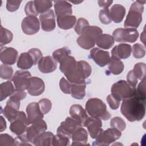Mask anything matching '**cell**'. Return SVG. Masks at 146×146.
I'll return each instance as SVG.
<instances>
[{
	"label": "cell",
	"mask_w": 146,
	"mask_h": 146,
	"mask_svg": "<svg viewBox=\"0 0 146 146\" xmlns=\"http://www.w3.org/2000/svg\"><path fill=\"white\" fill-rule=\"evenodd\" d=\"M145 100L146 98L139 96L135 92L132 96L123 100L121 113L129 121L141 120L145 113Z\"/></svg>",
	"instance_id": "1"
},
{
	"label": "cell",
	"mask_w": 146,
	"mask_h": 146,
	"mask_svg": "<svg viewBox=\"0 0 146 146\" xmlns=\"http://www.w3.org/2000/svg\"><path fill=\"white\" fill-rule=\"evenodd\" d=\"M92 72L91 67L87 62L80 60L76 62L64 75L71 83H84L86 79L88 78Z\"/></svg>",
	"instance_id": "2"
},
{
	"label": "cell",
	"mask_w": 146,
	"mask_h": 146,
	"mask_svg": "<svg viewBox=\"0 0 146 146\" xmlns=\"http://www.w3.org/2000/svg\"><path fill=\"white\" fill-rule=\"evenodd\" d=\"M103 34L101 28L96 26H89L78 38L76 42L82 48L89 50L94 47L98 37Z\"/></svg>",
	"instance_id": "3"
},
{
	"label": "cell",
	"mask_w": 146,
	"mask_h": 146,
	"mask_svg": "<svg viewBox=\"0 0 146 146\" xmlns=\"http://www.w3.org/2000/svg\"><path fill=\"white\" fill-rule=\"evenodd\" d=\"M86 110L92 117L99 118L103 120H108L111 113L107 110L106 104L99 98H90L86 103Z\"/></svg>",
	"instance_id": "4"
},
{
	"label": "cell",
	"mask_w": 146,
	"mask_h": 146,
	"mask_svg": "<svg viewBox=\"0 0 146 146\" xmlns=\"http://www.w3.org/2000/svg\"><path fill=\"white\" fill-rule=\"evenodd\" d=\"M145 1H135L130 6L128 15L124 21L125 28H134L139 27L142 21V14L144 11V4Z\"/></svg>",
	"instance_id": "5"
},
{
	"label": "cell",
	"mask_w": 146,
	"mask_h": 146,
	"mask_svg": "<svg viewBox=\"0 0 146 146\" xmlns=\"http://www.w3.org/2000/svg\"><path fill=\"white\" fill-rule=\"evenodd\" d=\"M136 88L131 87L127 82L120 80L112 84L111 89V94L120 100L132 96L135 93Z\"/></svg>",
	"instance_id": "6"
},
{
	"label": "cell",
	"mask_w": 146,
	"mask_h": 146,
	"mask_svg": "<svg viewBox=\"0 0 146 146\" xmlns=\"http://www.w3.org/2000/svg\"><path fill=\"white\" fill-rule=\"evenodd\" d=\"M121 136V131L116 129L111 128L106 131L102 129L92 143V145H109L119 139Z\"/></svg>",
	"instance_id": "7"
},
{
	"label": "cell",
	"mask_w": 146,
	"mask_h": 146,
	"mask_svg": "<svg viewBox=\"0 0 146 146\" xmlns=\"http://www.w3.org/2000/svg\"><path fill=\"white\" fill-rule=\"evenodd\" d=\"M114 40L117 42H135L139 37V32L134 28H118L112 33Z\"/></svg>",
	"instance_id": "8"
},
{
	"label": "cell",
	"mask_w": 146,
	"mask_h": 146,
	"mask_svg": "<svg viewBox=\"0 0 146 146\" xmlns=\"http://www.w3.org/2000/svg\"><path fill=\"white\" fill-rule=\"evenodd\" d=\"M47 125L44 120L40 119L28 127L25 132L28 141L33 144L35 139L41 133L46 131Z\"/></svg>",
	"instance_id": "9"
},
{
	"label": "cell",
	"mask_w": 146,
	"mask_h": 146,
	"mask_svg": "<svg viewBox=\"0 0 146 146\" xmlns=\"http://www.w3.org/2000/svg\"><path fill=\"white\" fill-rule=\"evenodd\" d=\"M81 127L82 125L79 121L71 117H67L64 121L61 122L56 133L64 134L71 138L72 133Z\"/></svg>",
	"instance_id": "10"
},
{
	"label": "cell",
	"mask_w": 146,
	"mask_h": 146,
	"mask_svg": "<svg viewBox=\"0 0 146 146\" xmlns=\"http://www.w3.org/2000/svg\"><path fill=\"white\" fill-rule=\"evenodd\" d=\"M31 77V75L28 71H17L11 78V80L14 83L15 90L23 91L27 90Z\"/></svg>",
	"instance_id": "11"
},
{
	"label": "cell",
	"mask_w": 146,
	"mask_h": 146,
	"mask_svg": "<svg viewBox=\"0 0 146 146\" xmlns=\"http://www.w3.org/2000/svg\"><path fill=\"white\" fill-rule=\"evenodd\" d=\"M28 125L25 113L23 111H19L15 120L11 122L10 129L15 135H19L26 132Z\"/></svg>",
	"instance_id": "12"
},
{
	"label": "cell",
	"mask_w": 146,
	"mask_h": 146,
	"mask_svg": "<svg viewBox=\"0 0 146 146\" xmlns=\"http://www.w3.org/2000/svg\"><path fill=\"white\" fill-rule=\"evenodd\" d=\"M21 27L25 34L34 35L39 31L40 23L36 17L27 16L22 20Z\"/></svg>",
	"instance_id": "13"
},
{
	"label": "cell",
	"mask_w": 146,
	"mask_h": 146,
	"mask_svg": "<svg viewBox=\"0 0 146 146\" xmlns=\"http://www.w3.org/2000/svg\"><path fill=\"white\" fill-rule=\"evenodd\" d=\"M39 21L41 23L42 29L44 31H51L55 29V16L52 10H49L40 14Z\"/></svg>",
	"instance_id": "14"
},
{
	"label": "cell",
	"mask_w": 146,
	"mask_h": 146,
	"mask_svg": "<svg viewBox=\"0 0 146 146\" xmlns=\"http://www.w3.org/2000/svg\"><path fill=\"white\" fill-rule=\"evenodd\" d=\"M90 57L100 67H104L108 64L110 60V53L98 47L91 50Z\"/></svg>",
	"instance_id": "15"
},
{
	"label": "cell",
	"mask_w": 146,
	"mask_h": 146,
	"mask_svg": "<svg viewBox=\"0 0 146 146\" xmlns=\"http://www.w3.org/2000/svg\"><path fill=\"white\" fill-rule=\"evenodd\" d=\"M26 111L27 115V120L29 125L31 124L40 119H42L44 117V114L41 111L38 102H32L29 103L26 107Z\"/></svg>",
	"instance_id": "16"
},
{
	"label": "cell",
	"mask_w": 146,
	"mask_h": 146,
	"mask_svg": "<svg viewBox=\"0 0 146 146\" xmlns=\"http://www.w3.org/2000/svg\"><path fill=\"white\" fill-rule=\"evenodd\" d=\"M83 127H87L89 135L92 139H96L103 129L101 119L92 116L87 118Z\"/></svg>",
	"instance_id": "17"
},
{
	"label": "cell",
	"mask_w": 146,
	"mask_h": 146,
	"mask_svg": "<svg viewBox=\"0 0 146 146\" xmlns=\"http://www.w3.org/2000/svg\"><path fill=\"white\" fill-rule=\"evenodd\" d=\"M45 84L43 80L36 76L31 77L27 88L28 93L32 96H39L44 91Z\"/></svg>",
	"instance_id": "18"
},
{
	"label": "cell",
	"mask_w": 146,
	"mask_h": 146,
	"mask_svg": "<svg viewBox=\"0 0 146 146\" xmlns=\"http://www.w3.org/2000/svg\"><path fill=\"white\" fill-rule=\"evenodd\" d=\"M18 51L13 47H1L0 59L3 64L13 65L17 60Z\"/></svg>",
	"instance_id": "19"
},
{
	"label": "cell",
	"mask_w": 146,
	"mask_h": 146,
	"mask_svg": "<svg viewBox=\"0 0 146 146\" xmlns=\"http://www.w3.org/2000/svg\"><path fill=\"white\" fill-rule=\"evenodd\" d=\"M39 70L43 74L54 71L57 68V62L51 56H43L38 63Z\"/></svg>",
	"instance_id": "20"
},
{
	"label": "cell",
	"mask_w": 146,
	"mask_h": 146,
	"mask_svg": "<svg viewBox=\"0 0 146 146\" xmlns=\"http://www.w3.org/2000/svg\"><path fill=\"white\" fill-rule=\"evenodd\" d=\"M69 112L71 117L79 121L83 127L86 120L88 117L86 110L79 104H73L71 106Z\"/></svg>",
	"instance_id": "21"
},
{
	"label": "cell",
	"mask_w": 146,
	"mask_h": 146,
	"mask_svg": "<svg viewBox=\"0 0 146 146\" xmlns=\"http://www.w3.org/2000/svg\"><path fill=\"white\" fill-rule=\"evenodd\" d=\"M54 9L56 17L72 15V5L66 1H55Z\"/></svg>",
	"instance_id": "22"
},
{
	"label": "cell",
	"mask_w": 146,
	"mask_h": 146,
	"mask_svg": "<svg viewBox=\"0 0 146 146\" xmlns=\"http://www.w3.org/2000/svg\"><path fill=\"white\" fill-rule=\"evenodd\" d=\"M131 51L132 47L130 44L121 43L112 48L111 54L119 59H127L130 56Z\"/></svg>",
	"instance_id": "23"
},
{
	"label": "cell",
	"mask_w": 146,
	"mask_h": 146,
	"mask_svg": "<svg viewBox=\"0 0 146 146\" xmlns=\"http://www.w3.org/2000/svg\"><path fill=\"white\" fill-rule=\"evenodd\" d=\"M71 138L72 140L71 145H86L88 140V132L81 127L72 133Z\"/></svg>",
	"instance_id": "24"
},
{
	"label": "cell",
	"mask_w": 146,
	"mask_h": 146,
	"mask_svg": "<svg viewBox=\"0 0 146 146\" xmlns=\"http://www.w3.org/2000/svg\"><path fill=\"white\" fill-rule=\"evenodd\" d=\"M125 7L120 4L113 5L110 10V15L111 20L116 23H120L125 15Z\"/></svg>",
	"instance_id": "25"
},
{
	"label": "cell",
	"mask_w": 146,
	"mask_h": 146,
	"mask_svg": "<svg viewBox=\"0 0 146 146\" xmlns=\"http://www.w3.org/2000/svg\"><path fill=\"white\" fill-rule=\"evenodd\" d=\"M58 26L63 30H68L73 27L76 22V18L72 15L56 17Z\"/></svg>",
	"instance_id": "26"
},
{
	"label": "cell",
	"mask_w": 146,
	"mask_h": 146,
	"mask_svg": "<svg viewBox=\"0 0 146 146\" xmlns=\"http://www.w3.org/2000/svg\"><path fill=\"white\" fill-rule=\"evenodd\" d=\"M54 135L50 131L43 132L39 134L34 140L33 144L36 146L52 145V139Z\"/></svg>",
	"instance_id": "27"
},
{
	"label": "cell",
	"mask_w": 146,
	"mask_h": 146,
	"mask_svg": "<svg viewBox=\"0 0 146 146\" xmlns=\"http://www.w3.org/2000/svg\"><path fill=\"white\" fill-rule=\"evenodd\" d=\"M108 64V70L113 75H119L124 70V65L123 63L119 58L115 56L112 55Z\"/></svg>",
	"instance_id": "28"
},
{
	"label": "cell",
	"mask_w": 146,
	"mask_h": 146,
	"mask_svg": "<svg viewBox=\"0 0 146 146\" xmlns=\"http://www.w3.org/2000/svg\"><path fill=\"white\" fill-rule=\"evenodd\" d=\"M33 65H34L33 59L28 52H23L20 54L17 64L19 68H21L22 70H28Z\"/></svg>",
	"instance_id": "29"
},
{
	"label": "cell",
	"mask_w": 146,
	"mask_h": 146,
	"mask_svg": "<svg viewBox=\"0 0 146 146\" xmlns=\"http://www.w3.org/2000/svg\"><path fill=\"white\" fill-rule=\"evenodd\" d=\"M114 39L112 36L107 34H102L97 39L96 45L103 49L108 50L114 44Z\"/></svg>",
	"instance_id": "30"
},
{
	"label": "cell",
	"mask_w": 146,
	"mask_h": 146,
	"mask_svg": "<svg viewBox=\"0 0 146 146\" xmlns=\"http://www.w3.org/2000/svg\"><path fill=\"white\" fill-rule=\"evenodd\" d=\"M86 84L84 83H71V94L72 98L82 99L86 95Z\"/></svg>",
	"instance_id": "31"
},
{
	"label": "cell",
	"mask_w": 146,
	"mask_h": 146,
	"mask_svg": "<svg viewBox=\"0 0 146 146\" xmlns=\"http://www.w3.org/2000/svg\"><path fill=\"white\" fill-rule=\"evenodd\" d=\"M15 91V89L10 81L1 83L0 85V101L2 102L8 96H10Z\"/></svg>",
	"instance_id": "32"
},
{
	"label": "cell",
	"mask_w": 146,
	"mask_h": 146,
	"mask_svg": "<svg viewBox=\"0 0 146 146\" xmlns=\"http://www.w3.org/2000/svg\"><path fill=\"white\" fill-rule=\"evenodd\" d=\"M76 62L77 61L75 60L74 57L71 55H68L59 63H60L59 69L62 72L65 74L74 66L75 65Z\"/></svg>",
	"instance_id": "33"
},
{
	"label": "cell",
	"mask_w": 146,
	"mask_h": 146,
	"mask_svg": "<svg viewBox=\"0 0 146 146\" xmlns=\"http://www.w3.org/2000/svg\"><path fill=\"white\" fill-rule=\"evenodd\" d=\"M35 10L37 13L42 14L48 10L52 6V1L48 0L34 1Z\"/></svg>",
	"instance_id": "34"
},
{
	"label": "cell",
	"mask_w": 146,
	"mask_h": 146,
	"mask_svg": "<svg viewBox=\"0 0 146 146\" xmlns=\"http://www.w3.org/2000/svg\"><path fill=\"white\" fill-rule=\"evenodd\" d=\"M13 38V34L11 31L3 27L1 25L0 29V46L2 47L3 46L10 43Z\"/></svg>",
	"instance_id": "35"
},
{
	"label": "cell",
	"mask_w": 146,
	"mask_h": 146,
	"mask_svg": "<svg viewBox=\"0 0 146 146\" xmlns=\"http://www.w3.org/2000/svg\"><path fill=\"white\" fill-rule=\"evenodd\" d=\"M1 111L3 112V114L7 118L8 121L11 123L14 120L17 116L19 112V110L11 106L6 104V106L4 107L3 110H1Z\"/></svg>",
	"instance_id": "36"
},
{
	"label": "cell",
	"mask_w": 146,
	"mask_h": 146,
	"mask_svg": "<svg viewBox=\"0 0 146 146\" xmlns=\"http://www.w3.org/2000/svg\"><path fill=\"white\" fill-rule=\"evenodd\" d=\"M70 137L62 133H56L52 139V145L53 146H67L70 145Z\"/></svg>",
	"instance_id": "37"
},
{
	"label": "cell",
	"mask_w": 146,
	"mask_h": 146,
	"mask_svg": "<svg viewBox=\"0 0 146 146\" xmlns=\"http://www.w3.org/2000/svg\"><path fill=\"white\" fill-rule=\"evenodd\" d=\"M71 55V50L66 47H62L56 50L52 53L53 58L57 62L60 63L66 57Z\"/></svg>",
	"instance_id": "38"
},
{
	"label": "cell",
	"mask_w": 146,
	"mask_h": 146,
	"mask_svg": "<svg viewBox=\"0 0 146 146\" xmlns=\"http://www.w3.org/2000/svg\"><path fill=\"white\" fill-rule=\"evenodd\" d=\"M132 71L137 79L141 80L145 78V64L144 63H136L134 66Z\"/></svg>",
	"instance_id": "39"
},
{
	"label": "cell",
	"mask_w": 146,
	"mask_h": 146,
	"mask_svg": "<svg viewBox=\"0 0 146 146\" xmlns=\"http://www.w3.org/2000/svg\"><path fill=\"white\" fill-rule=\"evenodd\" d=\"M110 125L111 128L116 129L121 132L123 131L126 127V124L124 120L121 117L118 116L111 119L110 121Z\"/></svg>",
	"instance_id": "40"
},
{
	"label": "cell",
	"mask_w": 146,
	"mask_h": 146,
	"mask_svg": "<svg viewBox=\"0 0 146 146\" xmlns=\"http://www.w3.org/2000/svg\"><path fill=\"white\" fill-rule=\"evenodd\" d=\"M13 70L9 65L1 64L0 66V76L3 79H10L13 77Z\"/></svg>",
	"instance_id": "41"
},
{
	"label": "cell",
	"mask_w": 146,
	"mask_h": 146,
	"mask_svg": "<svg viewBox=\"0 0 146 146\" xmlns=\"http://www.w3.org/2000/svg\"><path fill=\"white\" fill-rule=\"evenodd\" d=\"M132 51L133 56L135 58H142L145 56V46L139 43H135L132 46Z\"/></svg>",
	"instance_id": "42"
},
{
	"label": "cell",
	"mask_w": 146,
	"mask_h": 146,
	"mask_svg": "<svg viewBox=\"0 0 146 146\" xmlns=\"http://www.w3.org/2000/svg\"><path fill=\"white\" fill-rule=\"evenodd\" d=\"M89 23L88 21L83 18H80L78 19L75 26V31L77 34L80 35L82 32L88 27Z\"/></svg>",
	"instance_id": "43"
},
{
	"label": "cell",
	"mask_w": 146,
	"mask_h": 146,
	"mask_svg": "<svg viewBox=\"0 0 146 146\" xmlns=\"http://www.w3.org/2000/svg\"><path fill=\"white\" fill-rule=\"evenodd\" d=\"M15 144V139L7 133L0 135V146H13Z\"/></svg>",
	"instance_id": "44"
},
{
	"label": "cell",
	"mask_w": 146,
	"mask_h": 146,
	"mask_svg": "<svg viewBox=\"0 0 146 146\" xmlns=\"http://www.w3.org/2000/svg\"><path fill=\"white\" fill-rule=\"evenodd\" d=\"M99 18L100 22L104 25H108L111 23L112 20L110 17L108 8L103 9L99 11Z\"/></svg>",
	"instance_id": "45"
},
{
	"label": "cell",
	"mask_w": 146,
	"mask_h": 146,
	"mask_svg": "<svg viewBox=\"0 0 146 146\" xmlns=\"http://www.w3.org/2000/svg\"><path fill=\"white\" fill-rule=\"evenodd\" d=\"M38 103L41 111L44 115L47 114L51 110L52 107V103L49 99L43 98L40 99Z\"/></svg>",
	"instance_id": "46"
},
{
	"label": "cell",
	"mask_w": 146,
	"mask_h": 146,
	"mask_svg": "<svg viewBox=\"0 0 146 146\" xmlns=\"http://www.w3.org/2000/svg\"><path fill=\"white\" fill-rule=\"evenodd\" d=\"M120 101V99L112 94L108 95L107 97V102L108 103L110 107L113 110H116L119 108Z\"/></svg>",
	"instance_id": "47"
},
{
	"label": "cell",
	"mask_w": 146,
	"mask_h": 146,
	"mask_svg": "<svg viewBox=\"0 0 146 146\" xmlns=\"http://www.w3.org/2000/svg\"><path fill=\"white\" fill-rule=\"evenodd\" d=\"M25 12L27 16L36 17L38 15V14L35 10L34 1H29L26 4L25 7Z\"/></svg>",
	"instance_id": "48"
},
{
	"label": "cell",
	"mask_w": 146,
	"mask_h": 146,
	"mask_svg": "<svg viewBox=\"0 0 146 146\" xmlns=\"http://www.w3.org/2000/svg\"><path fill=\"white\" fill-rule=\"evenodd\" d=\"M28 52L30 54V55L31 56L33 61H34V64L36 65L38 63L40 59L43 57L42 56V52L41 51L37 48H33L29 50Z\"/></svg>",
	"instance_id": "49"
},
{
	"label": "cell",
	"mask_w": 146,
	"mask_h": 146,
	"mask_svg": "<svg viewBox=\"0 0 146 146\" xmlns=\"http://www.w3.org/2000/svg\"><path fill=\"white\" fill-rule=\"evenodd\" d=\"M59 87L61 91L66 94H71V83L67 80H66L64 77H62L59 82Z\"/></svg>",
	"instance_id": "50"
},
{
	"label": "cell",
	"mask_w": 146,
	"mask_h": 146,
	"mask_svg": "<svg viewBox=\"0 0 146 146\" xmlns=\"http://www.w3.org/2000/svg\"><path fill=\"white\" fill-rule=\"evenodd\" d=\"M32 145V144L28 141L25 133L22 135H17V137L15 138L14 145Z\"/></svg>",
	"instance_id": "51"
},
{
	"label": "cell",
	"mask_w": 146,
	"mask_h": 146,
	"mask_svg": "<svg viewBox=\"0 0 146 146\" xmlns=\"http://www.w3.org/2000/svg\"><path fill=\"white\" fill-rule=\"evenodd\" d=\"M22 1H7L6 9L10 12L17 11Z\"/></svg>",
	"instance_id": "52"
},
{
	"label": "cell",
	"mask_w": 146,
	"mask_h": 146,
	"mask_svg": "<svg viewBox=\"0 0 146 146\" xmlns=\"http://www.w3.org/2000/svg\"><path fill=\"white\" fill-rule=\"evenodd\" d=\"M135 92L139 96H140L144 98H146L145 94V78L141 80L140 83L138 85L137 88H136Z\"/></svg>",
	"instance_id": "53"
},
{
	"label": "cell",
	"mask_w": 146,
	"mask_h": 146,
	"mask_svg": "<svg viewBox=\"0 0 146 146\" xmlns=\"http://www.w3.org/2000/svg\"><path fill=\"white\" fill-rule=\"evenodd\" d=\"M127 83L132 87L136 88L137 83L138 82V79L136 76L135 75L132 70H131L128 72L127 75Z\"/></svg>",
	"instance_id": "54"
},
{
	"label": "cell",
	"mask_w": 146,
	"mask_h": 146,
	"mask_svg": "<svg viewBox=\"0 0 146 146\" xmlns=\"http://www.w3.org/2000/svg\"><path fill=\"white\" fill-rule=\"evenodd\" d=\"M112 2V1H98V5L101 7L107 9L111 6Z\"/></svg>",
	"instance_id": "55"
},
{
	"label": "cell",
	"mask_w": 146,
	"mask_h": 146,
	"mask_svg": "<svg viewBox=\"0 0 146 146\" xmlns=\"http://www.w3.org/2000/svg\"><path fill=\"white\" fill-rule=\"evenodd\" d=\"M1 132L3 131L6 129V121L3 119L2 116H1Z\"/></svg>",
	"instance_id": "56"
}]
</instances>
